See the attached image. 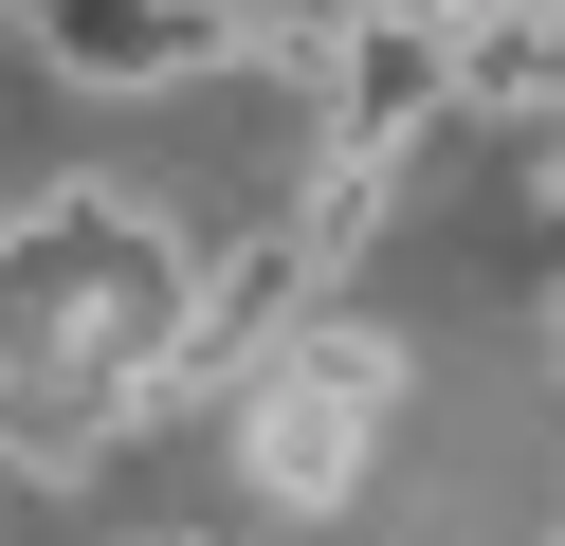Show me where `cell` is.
I'll return each instance as SVG.
<instances>
[{"instance_id": "obj_1", "label": "cell", "mask_w": 565, "mask_h": 546, "mask_svg": "<svg viewBox=\"0 0 565 546\" xmlns=\"http://www.w3.org/2000/svg\"><path fill=\"white\" fill-rule=\"evenodd\" d=\"M402 383H419V364H402V328H383V310H347V291H310V310H292V346H274L256 383L220 400L237 492H256V510H292V528H329V510L383 473Z\"/></svg>"}, {"instance_id": "obj_4", "label": "cell", "mask_w": 565, "mask_h": 546, "mask_svg": "<svg viewBox=\"0 0 565 546\" xmlns=\"http://www.w3.org/2000/svg\"><path fill=\"white\" fill-rule=\"evenodd\" d=\"M402 201H419V164H402V146H310V164H292V201H274V237H292L310 255V274H365V255L383 237H402Z\"/></svg>"}, {"instance_id": "obj_5", "label": "cell", "mask_w": 565, "mask_h": 546, "mask_svg": "<svg viewBox=\"0 0 565 546\" xmlns=\"http://www.w3.org/2000/svg\"><path fill=\"white\" fill-rule=\"evenodd\" d=\"M547 546H565V528H547Z\"/></svg>"}, {"instance_id": "obj_3", "label": "cell", "mask_w": 565, "mask_h": 546, "mask_svg": "<svg viewBox=\"0 0 565 546\" xmlns=\"http://www.w3.org/2000/svg\"><path fill=\"white\" fill-rule=\"evenodd\" d=\"M329 128H347V146H402V164L456 128V0H347Z\"/></svg>"}, {"instance_id": "obj_2", "label": "cell", "mask_w": 565, "mask_h": 546, "mask_svg": "<svg viewBox=\"0 0 565 546\" xmlns=\"http://www.w3.org/2000/svg\"><path fill=\"white\" fill-rule=\"evenodd\" d=\"M237 36H256V0H19V55L55 92H110V109L237 73Z\"/></svg>"}]
</instances>
